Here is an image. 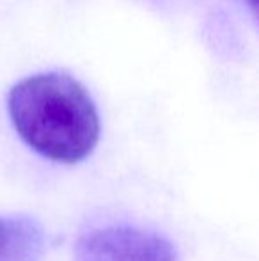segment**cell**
Returning <instances> with one entry per match:
<instances>
[{"label":"cell","mask_w":259,"mask_h":261,"mask_svg":"<svg viewBox=\"0 0 259 261\" xmlns=\"http://www.w3.org/2000/svg\"><path fill=\"white\" fill-rule=\"evenodd\" d=\"M7 110L21 141L59 164H78L100 141V116L93 96L64 71L38 73L14 84Z\"/></svg>","instance_id":"6da1fadb"},{"label":"cell","mask_w":259,"mask_h":261,"mask_svg":"<svg viewBox=\"0 0 259 261\" xmlns=\"http://www.w3.org/2000/svg\"><path fill=\"white\" fill-rule=\"evenodd\" d=\"M78 261H180L165 237L131 226L94 229L76 244Z\"/></svg>","instance_id":"7a4b0ae2"},{"label":"cell","mask_w":259,"mask_h":261,"mask_svg":"<svg viewBox=\"0 0 259 261\" xmlns=\"http://www.w3.org/2000/svg\"><path fill=\"white\" fill-rule=\"evenodd\" d=\"M45 247V231L38 220L0 215V261H41Z\"/></svg>","instance_id":"3957f363"}]
</instances>
